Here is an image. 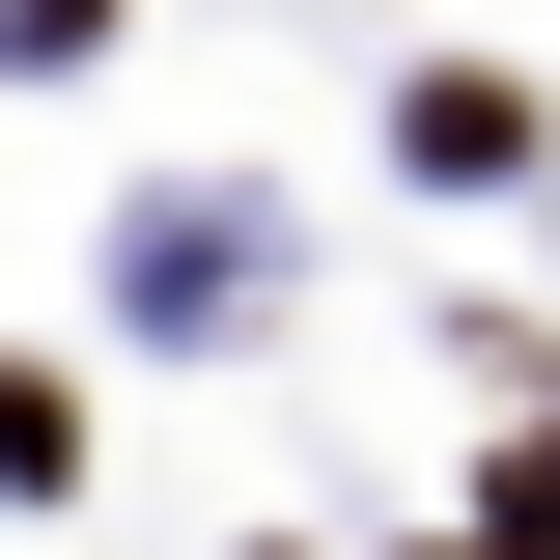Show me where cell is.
<instances>
[{
    "label": "cell",
    "mask_w": 560,
    "mask_h": 560,
    "mask_svg": "<svg viewBox=\"0 0 560 560\" xmlns=\"http://www.w3.org/2000/svg\"><path fill=\"white\" fill-rule=\"evenodd\" d=\"M57 448H84V420H57V364H0V477H57Z\"/></svg>",
    "instance_id": "cell-3"
},
{
    "label": "cell",
    "mask_w": 560,
    "mask_h": 560,
    "mask_svg": "<svg viewBox=\"0 0 560 560\" xmlns=\"http://www.w3.org/2000/svg\"><path fill=\"white\" fill-rule=\"evenodd\" d=\"M477 533H504V560H560V420L504 448V504H477Z\"/></svg>",
    "instance_id": "cell-2"
},
{
    "label": "cell",
    "mask_w": 560,
    "mask_h": 560,
    "mask_svg": "<svg viewBox=\"0 0 560 560\" xmlns=\"http://www.w3.org/2000/svg\"><path fill=\"white\" fill-rule=\"evenodd\" d=\"M393 140H420V168H448V197H504V168H533V84H477V57H448V84H420Z\"/></svg>",
    "instance_id": "cell-1"
}]
</instances>
